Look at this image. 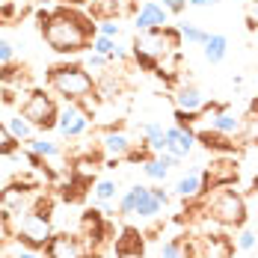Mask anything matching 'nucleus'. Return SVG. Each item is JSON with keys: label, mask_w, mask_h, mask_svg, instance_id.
<instances>
[{"label": "nucleus", "mask_w": 258, "mask_h": 258, "mask_svg": "<svg viewBox=\"0 0 258 258\" xmlns=\"http://www.w3.org/2000/svg\"><path fill=\"white\" fill-rule=\"evenodd\" d=\"M42 27V39L45 45L56 53H83L92 48V39L98 36V27L92 21V15L80 12V6H56L51 9L48 21Z\"/></svg>", "instance_id": "f257e3e1"}, {"label": "nucleus", "mask_w": 258, "mask_h": 258, "mask_svg": "<svg viewBox=\"0 0 258 258\" xmlns=\"http://www.w3.org/2000/svg\"><path fill=\"white\" fill-rule=\"evenodd\" d=\"M45 83L62 101L80 104V107L89 101L92 95H98V80L83 69V62H56V66L48 69Z\"/></svg>", "instance_id": "f03ea898"}, {"label": "nucleus", "mask_w": 258, "mask_h": 258, "mask_svg": "<svg viewBox=\"0 0 258 258\" xmlns=\"http://www.w3.org/2000/svg\"><path fill=\"white\" fill-rule=\"evenodd\" d=\"M181 42H184V36H181V27H157V30H146V33H137V39H134V59H137V66L143 69V72H157V66L163 62V59H169V56H175L181 48Z\"/></svg>", "instance_id": "7ed1b4c3"}, {"label": "nucleus", "mask_w": 258, "mask_h": 258, "mask_svg": "<svg viewBox=\"0 0 258 258\" xmlns=\"http://www.w3.org/2000/svg\"><path fill=\"white\" fill-rule=\"evenodd\" d=\"M202 208L217 226H226V229H243L246 226V199L234 187H217V190L205 193Z\"/></svg>", "instance_id": "20e7f679"}, {"label": "nucleus", "mask_w": 258, "mask_h": 258, "mask_svg": "<svg viewBox=\"0 0 258 258\" xmlns=\"http://www.w3.org/2000/svg\"><path fill=\"white\" fill-rule=\"evenodd\" d=\"M18 113L36 131H53L56 119H59V107L53 101V95H48L45 89H30L27 98L21 101V107H18Z\"/></svg>", "instance_id": "39448f33"}, {"label": "nucleus", "mask_w": 258, "mask_h": 258, "mask_svg": "<svg viewBox=\"0 0 258 258\" xmlns=\"http://www.w3.org/2000/svg\"><path fill=\"white\" fill-rule=\"evenodd\" d=\"M39 199V193H36V184H30V181H12V184H6L3 190H0V217H21L24 211L33 208V202Z\"/></svg>", "instance_id": "423d86ee"}, {"label": "nucleus", "mask_w": 258, "mask_h": 258, "mask_svg": "<svg viewBox=\"0 0 258 258\" xmlns=\"http://www.w3.org/2000/svg\"><path fill=\"white\" fill-rule=\"evenodd\" d=\"M42 252L45 258H98V252H92L78 232H69V229L53 232Z\"/></svg>", "instance_id": "0eeeda50"}, {"label": "nucleus", "mask_w": 258, "mask_h": 258, "mask_svg": "<svg viewBox=\"0 0 258 258\" xmlns=\"http://www.w3.org/2000/svg\"><path fill=\"white\" fill-rule=\"evenodd\" d=\"M237 175H240L237 172V160L232 155L214 157L205 169H202V196L211 193V190H217V187H234Z\"/></svg>", "instance_id": "6e6552de"}, {"label": "nucleus", "mask_w": 258, "mask_h": 258, "mask_svg": "<svg viewBox=\"0 0 258 258\" xmlns=\"http://www.w3.org/2000/svg\"><path fill=\"white\" fill-rule=\"evenodd\" d=\"M56 131L66 137V140H75V137H83L89 131V116L80 104H69L59 107V119H56Z\"/></svg>", "instance_id": "1a4fd4ad"}, {"label": "nucleus", "mask_w": 258, "mask_h": 258, "mask_svg": "<svg viewBox=\"0 0 258 258\" xmlns=\"http://www.w3.org/2000/svg\"><path fill=\"white\" fill-rule=\"evenodd\" d=\"M169 24V9L157 0H146L137 12H134V27L137 33H146V30H157V27Z\"/></svg>", "instance_id": "9d476101"}, {"label": "nucleus", "mask_w": 258, "mask_h": 258, "mask_svg": "<svg viewBox=\"0 0 258 258\" xmlns=\"http://www.w3.org/2000/svg\"><path fill=\"white\" fill-rule=\"evenodd\" d=\"M101 152L110 160H125V157L134 152V143H131V137L125 134L122 128H110V131H104L101 134Z\"/></svg>", "instance_id": "9b49d317"}, {"label": "nucleus", "mask_w": 258, "mask_h": 258, "mask_svg": "<svg viewBox=\"0 0 258 258\" xmlns=\"http://www.w3.org/2000/svg\"><path fill=\"white\" fill-rule=\"evenodd\" d=\"M208 128L220 131V134H226V137H240V134H243V128H246V122H243V119H237V116H234L226 104H214Z\"/></svg>", "instance_id": "f8f14e48"}, {"label": "nucleus", "mask_w": 258, "mask_h": 258, "mask_svg": "<svg viewBox=\"0 0 258 258\" xmlns=\"http://www.w3.org/2000/svg\"><path fill=\"white\" fill-rule=\"evenodd\" d=\"M172 101H175V110H184V113H211L214 110V104L205 101V95L196 89V86H190V83H184V86H178L175 89V95H172Z\"/></svg>", "instance_id": "ddd939ff"}, {"label": "nucleus", "mask_w": 258, "mask_h": 258, "mask_svg": "<svg viewBox=\"0 0 258 258\" xmlns=\"http://www.w3.org/2000/svg\"><path fill=\"white\" fill-rule=\"evenodd\" d=\"M166 140H169V146H166V152L175 157H184L190 155L199 143H196V131L193 128H181V125H175V128H166Z\"/></svg>", "instance_id": "4468645a"}, {"label": "nucleus", "mask_w": 258, "mask_h": 258, "mask_svg": "<svg viewBox=\"0 0 258 258\" xmlns=\"http://www.w3.org/2000/svg\"><path fill=\"white\" fill-rule=\"evenodd\" d=\"M196 143L208 152H217V155H234V149H237L232 143V137H226V134H220L214 128H199L196 131Z\"/></svg>", "instance_id": "2eb2a0df"}, {"label": "nucleus", "mask_w": 258, "mask_h": 258, "mask_svg": "<svg viewBox=\"0 0 258 258\" xmlns=\"http://www.w3.org/2000/svg\"><path fill=\"white\" fill-rule=\"evenodd\" d=\"M160 208L163 205L157 202L155 190L140 184V190H137V205H134V217H140V220H155L157 214H160Z\"/></svg>", "instance_id": "dca6fc26"}, {"label": "nucleus", "mask_w": 258, "mask_h": 258, "mask_svg": "<svg viewBox=\"0 0 258 258\" xmlns=\"http://www.w3.org/2000/svg\"><path fill=\"white\" fill-rule=\"evenodd\" d=\"M116 258H143V234L137 229H125L116 237Z\"/></svg>", "instance_id": "f3484780"}, {"label": "nucleus", "mask_w": 258, "mask_h": 258, "mask_svg": "<svg viewBox=\"0 0 258 258\" xmlns=\"http://www.w3.org/2000/svg\"><path fill=\"white\" fill-rule=\"evenodd\" d=\"M172 190H175V196H181V199H196V196H202V169H190L187 175H181Z\"/></svg>", "instance_id": "a211bd4d"}, {"label": "nucleus", "mask_w": 258, "mask_h": 258, "mask_svg": "<svg viewBox=\"0 0 258 258\" xmlns=\"http://www.w3.org/2000/svg\"><path fill=\"white\" fill-rule=\"evenodd\" d=\"M202 53H205V62L220 66V62L226 59V53H229V39H226L223 33H211L208 42L202 45Z\"/></svg>", "instance_id": "6ab92c4d"}, {"label": "nucleus", "mask_w": 258, "mask_h": 258, "mask_svg": "<svg viewBox=\"0 0 258 258\" xmlns=\"http://www.w3.org/2000/svg\"><path fill=\"white\" fill-rule=\"evenodd\" d=\"M131 9H134L131 0H95V6H92L98 21L101 18H122V15H128Z\"/></svg>", "instance_id": "aec40b11"}, {"label": "nucleus", "mask_w": 258, "mask_h": 258, "mask_svg": "<svg viewBox=\"0 0 258 258\" xmlns=\"http://www.w3.org/2000/svg\"><path fill=\"white\" fill-rule=\"evenodd\" d=\"M6 128H9V134H12L18 143H27V140H33V137H36V128L27 122L21 113H18V116H12V119L6 122Z\"/></svg>", "instance_id": "412c9836"}, {"label": "nucleus", "mask_w": 258, "mask_h": 258, "mask_svg": "<svg viewBox=\"0 0 258 258\" xmlns=\"http://www.w3.org/2000/svg\"><path fill=\"white\" fill-rule=\"evenodd\" d=\"M27 149L33 152V155H39V157H59L62 155V149L56 146V143H51V140H45V137H33V140H27Z\"/></svg>", "instance_id": "4be33fe9"}, {"label": "nucleus", "mask_w": 258, "mask_h": 258, "mask_svg": "<svg viewBox=\"0 0 258 258\" xmlns=\"http://www.w3.org/2000/svg\"><path fill=\"white\" fill-rule=\"evenodd\" d=\"M119 196V184L113 178H104L95 184V190H92V199H95V205H104V202H113Z\"/></svg>", "instance_id": "5701e85b"}, {"label": "nucleus", "mask_w": 258, "mask_h": 258, "mask_svg": "<svg viewBox=\"0 0 258 258\" xmlns=\"http://www.w3.org/2000/svg\"><path fill=\"white\" fill-rule=\"evenodd\" d=\"M143 172H146V178H152V181H166L169 166L155 155V157H149V160H143Z\"/></svg>", "instance_id": "b1692460"}, {"label": "nucleus", "mask_w": 258, "mask_h": 258, "mask_svg": "<svg viewBox=\"0 0 258 258\" xmlns=\"http://www.w3.org/2000/svg\"><path fill=\"white\" fill-rule=\"evenodd\" d=\"M18 140L9 134V128H6V122H0V157H12L18 155Z\"/></svg>", "instance_id": "393cba45"}, {"label": "nucleus", "mask_w": 258, "mask_h": 258, "mask_svg": "<svg viewBox=\"0 0 258 258\" xmlns=\"http://www.w3.org/2000/svg\"><path fill=\"white\" fill-rule=\"evenodd\" d=\"M160 258H187V240L184 237H172L160 246Z\"/></svg>", "instance_id": "a878e982"}, {"label": "nucleus", "mask_w": 258, "mask_h": 258, "mask_svg": "<svg viewBox=\"0 0 258 258\" xmlns=\"http://www.w3.org/2000/svg\"><path fill=\"white\" fill-rule=\"evenodd\" d=\"M181 36H184L187 45H205L211 33H205L202 27H196V24H181Z\"/></svg>", "instance_id": "bb28decb"}, {"label": "nucleus", "mask_w": 258, "mask_h": 258, "mask_svg": "<svg viewBox=\"0 0 258 258\" xmlns=\"http://www.w3.org/2000/svg\"><path fill=\"white\" fill-rule=\"evenodd\" d=\"M137 190H140V184H134L128 187L122 196H119V217H134V205H137Z\"/></svg>", "instance_id": "cd10ccee"}, {"label": "nucleus", "mask_w": 258, "mask_h": 258, "mask_svg": "<svg viewBox=\"0 0 258 258\" xmlns=\"http://www.w3.org/2000/svg\"><path fill=\"white\" fill-rule=\"evenodd\" d=\"M89 51H92V53H101V56H110V59H113V53H116V39H110V36H95Z\"/></svg>", "instance_id": "c85d7f7f"}, {"label": "nucleus", "mask_w": 258, "mask_h": 258, "mask_svg": "<svg viewBox=\"0 0 258 258\" xmlns=\"http://www.w3.org/2000/svg\"><path fill=\"white\" fill-rule=\"evenodd\" d=\"M107 66H110V56H101V53H86V59H83V69L86 72H107Z\"/></svg>", "instance_id": "c756f323"}, {"label": "nucleus", "mask_w": 258, "mask_h": 258, "mask_svg": "<svg viewBox=\"0 0 258 258\" xmlns=\"http://www.w3.org/2000/svg\"><path fill=\"white\" fill-rule=\"evenodd\" d=\"M98 36L119 39V36H122V24H119V18H101V21H98Z\"/></svg>", "instance_id": "7c9ffc66"}, {"label": "nucleus", "mask_w": 258, "mask_h": 258, "mask_svg": "<svg viewBox=\"0 0 258 258\" xmlns=\"http://www.w3.org/2000/svg\"><path fill=\"white\" fill-rule=\"evenodd\" d=\"M258 237L255 232H249V229H243V232L237 234V249H243V252H249V249H255Z\"/></svg>", "instance_id": "2f4dec72"}, {"label": "nucleus", "mask_w": 258, "mask_h": 258, "mask_svg": "<svg viewBox=\"0 0 258 258\" xmlns=\"http://www.w3.org/2000/svg\"><path fill=\"white\" fill-rule=\"evenodd\" d=\"M246 27L258 30V0H246Z\"/></svg>", "instance_id": "473e14b6"}, {"label": "nucleus", "mask_w": 258, "mask_h": 258, "mask_svg": "<svg viewBox=\"0 0 258 258\" xmlns=\"http://www.w3.org/2000/svg\"><path fill=\"white\" fill-rule=\"evenodd\" d=\"M12 59H15V48L6 39H0V66H9Z\"/></svg>", "instance_id": "72a5a7b5"}, {"label": "nucleus", "mask_w": 258, "mask_h": 258, "mask_svg": "<svg viewBox=\"0 0 258 258\" xmlns=\"http://www.w3.org/2000/svg\"><path fill=\"white\" fill-rule=\"evenodd\" d=\"M12 18H15V3L6 0V3L0 6V24H12Z\"/></svg>", "instance_id": "f704fd0d"}, {"label": "nucleus", "mask_w": 258, "mask_h": 258, "mask_svg": "<svg viewBox=\"0 0 258 258\" xmlns=\"http://www.w3.org/2000/svg\"><path fill=\"white\" fill-rule=\"evenodd\" d=\"M163 6L169 9V15H181L190 3H187V0H163Z\"/></svg>", "instance_id": "c9c22d12"}, {"label": "nucleus", "mask_w": 258, "mask_h": 258, "mask_svg": "<svg viewBox=\"0 0 258 258\" xmlns=\"http://www.w3.org/2000/svg\"><path fill=\"white\" fill-rule=\"evenodd\" d=\"M155 196H157V202H160V205H166V202H169V193H166L163 187H155Z\"/></svg>", "instance_id": "e433bc0d"}, {"label": "nucleus", "mask_w": 258, "mask_h": 258, "mask_svg": "<svg viewBox=\"0 0 258 258\" xmlns=\"http://www.w3.org/2000/svg\"><path fill=\"white\" fill-rule=\"evenodd\" d=\"M190 6H196V9H205V6H214L217 0H187Z\"/></svg>", "instance_id": "4c0bfd02"}, {"label": "nucleus", "mask_w": 258, "mask_h": 258, "mask_svg": "<svg viewBox=\"0 0 258 258\" xmlns=\"http://www.w3.org/2000/svg\"><path fill=\"white\" fill-rule=\"evenodd\" d=\"M18 258H39V252H36V249H27V246H21V249H18Z\"/></svg>", "instance_id": "58836bf2"}, {"label": "nucleus", "mask_w": 258, "mask_h": 258, "mask_svg": "<svg viewBox=\"0 0 258 258\" xmlns=\"http://www.w3.org/2000/svg\"><path fill=\"white\" fill-rule=\"evenodd\" d=\"M56 3H59V6H83L86 0H56Z\"/></svg>", "instance_id": "ea45409f"}, {"label": "nucleus", "mask_w": 258, "mask_h": 258, "mask_svg": "<svg viewBox=\"0 0 258 258\" xmlns=\"http://www.w3.org/2000/svg\"><path fill=\"white\" fill-rule=\"evenodd\" d=\"M249 119H255V122H258V98L249 104Z\"/></svg>", "instance_id": "a19ab883"}, {"label": "nucleus", "mask_w": 258, "mask_h": 258, "mask_svg": "<svg viewBox=\"0 0 258 258\" xmlns=\"http://www.w3.org/2000/svg\"><path fill=\"white\" fill-rule=\"evenodd\" d=\"M3 3H6V0H0V6H3Z\"/></svg>", "instance_id": "79ce46f5"}, {"label": "nucleus", "mask_w": 258, "mask_h": 258, "mask_svg": "<svg viewBox=\"0 0 258 258\" xmlns=\"http://www.w3.org/2000/svg\"><path fill=\"white\" fill-rule=\"evenodd\" d=\"M0 258H6V255H0Z\"/></svg>", "instance_id": "37998d69"}]
</instances>
